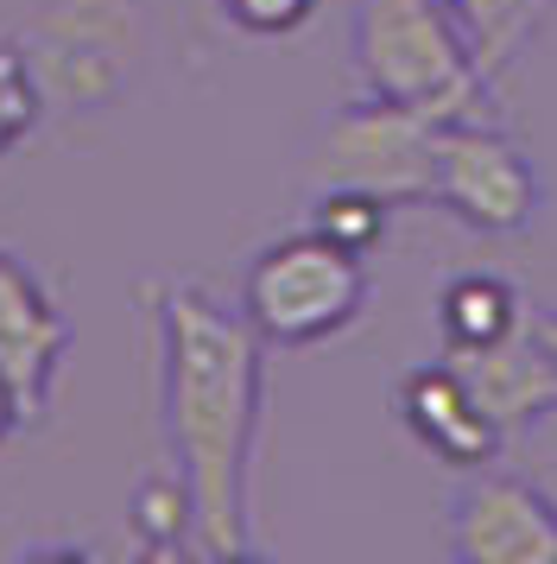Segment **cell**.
Masks as SVG:
<instances>
[{"instance_id": "2e32d148", "label": "cell", "mask_w": 557, "mask_h": 564, "mask_svg": "<svg viewBox=\"0 0 557 564\" xmlns=\"http://www.w3.org/2000/svg\"><path fill=\"white\" fill-rule=\"evenodd\" d=\"M222 20L248 39H292L317 20V0H216Z\"/></svg>"}, {"instance_id": "9c48e42d", "label": "cell", "mask_w": 557, "mask_h": 564, "mask_svg": "<svg viewBox=\"0 0 557 564\" xmlns=\"http://www.w3.org/2000/svg\"><path fill=\"white\" fill-rule=\"evenodd\" d=\"M456 361V375L476 387L481 412L494 419L501 437L532 432L545 412H557V356L545 349L538 324H520L506 330L501 343H481V349H444Z\"/></svg>"}, {"instance_id": "ac0fdd59", "label": "cell", "mask_w": 557, "mask_h": 564, "mask_svg": "<svg viewBox=\"0 0 557 564\" xmlns=\"http://www.w3.org/2000/svg\"><path fill=\"white\" fill-rule=\"evenodd\" d=\"M532 324H538V336H545V349L557 356V311H532Z\"/></svg>"}, {"instance_id": "52a82bcc", "label": "cell", "mask_w": 557, "mask_h": 564, "mask_svg": "<svg viewBox=\"0 0 557 564\" xmlns=\"http://www.w3.org/2000/svg\"><path fill=\"white\" fill-rule=\"evenodd\" d=\"M450 552L462 564H557V508L513 469H462L450 495Z\"/></svg>"}, {"instance_id": "ba28073f", "label": "cell", "mask_w": 557, "mask_h": 564, "mask_svg": "<svg viewBox=\"0 0 557 564\" xmlns=\"http://www.w3.org/2000/svg\"><path fill=\"white\" fill-rule=\"evenodd\" d=\"M70 349V317L51 299V285L25 267L13 248H0V375L20 387L25 412L39 419L51 400V381Z\"/></svg>"}, {"instance_id": "e0dca14e", "label": "cell", "mask_w": 557, "mask_h": 564, "mask_svg": "<svg viewBox=\"0 0 557 564\" xmlns=\"http://www.w3.org/2000/svg\"><path fill=\"white\" fill-rule=\"evenodd\" d=\"M25 419H32V412H25V400H20V387L7 381V375H0V444H7V437L20 432Z\"/></svg>"}, {"instance_id": "8fae6325", "label": "cell", "mask_w": 557, "mask_h": 564, "mask_svg": "<svg viewBox=\"0 0 557 564\" xmlns=\"http://www.w3.org/2000/svg\"><path fill=\"white\" fill-rule=\"evenodd\" d=\"M532 317V305L494 273H456L437 292V330L444 349H481V343H501L506 330H520Z\"/></svg>"}, {"instance_id": "3957f363", "label": "cell", "mask_w": 557, "mask_h": 564, "mask_svg": "<svg viewBox=\"0 0 557 564\" xmlns=\"http://www.w3.org/2000/svg\"><path fill=\"white\" fill-rule=\"evenodd\" d=\"M7 39L20 45L45 115H96L121 102L146 57L140 0H45Z\"/></svg>"}, {"instance_id": "7c38bea8", "label": "cell", "mask_w": 557, "mask_h": 564, "mask_svg": "<svg viewBox=\"0 0 557 564\" xmlns=\"http://www.w3.org/2000/svg\"><path fill=\"white\" fill-rule=\"evenodd\" d=\"M127 527H133V545L152 558H197V513H190V488L177 469H152L133 488Z\"/></svg>"}, {"instance_id": "8992f818", "label": "cell", "mask_w": 557, "mask_h": 564, "mask_svg": "<svg viewBox=\"0 0 557 564\" xmlns=\"http://www.w3.org/2000/svg\"><path fill=\"white\" fill-rule=\"evenodd\" d=\"M430 204L481 235H526L538 223L545 184L520 140H506L488 115H456L437 133Z\"/></svg>"}, {"instance_id": "4fadbf2b", "label": "cell", "mask_w": 557, "mask_h": 564, "mask_svg": "<svg viewBox=\"0 0 557 564\" xmlns=\"http://www.w3.org/2000/svg\"><path fill=\"white\" fill-rule=\"evenodd\" d=\"M444 7H450V20L462 26L469 57H476V70L488 83L526 52L532 26H538V13H545V0H444Z\"/></svg>"}, {"instance_id": "9a60e30c", "label": "cell", "mask_w": 557, "mask_h": 564, "mask_svg": "<svg viewBox=\"0 0 557 564\" xmlns=\"http://www.w3.org/2000/svg\"><path fill=\"white\" fill-rule=\"evenodd\" d=\"M39 115H45V102H39V83L25 70L20 45L0 39V159L13 147H25V133L39 128Z\"/></svg>"}, {"instance_id": "5b68a950", "label": "cell", "mask_w": 557, "mask_h": 564, "mask_svg": "<svg viewBox=\"0 0 557 564\" xmlns=\"http://www.w3.org/2000/svg\"><path fill=\"white\" fill-rule=\"evenodd\" d=\"M437 133H444V115H430V108L361 96L324 121L304 172L317 191H368L380 204H430Z\"/></svg>"}, {"instance_id": "277c9868", "label": "cell", "mask_w": 557, "mask_h": 564, "mask_svg": "<svg viewBox=\"0 0 557 564\" xmlns=\"http://www.w3.org/2000/svg\"><path fill=\"white\" fill-rule=\"evenodd\" d=\"M368 299H374L368 254L329 241L324 229H298L266 241L253 254L248 280H241V317L273 349H310V343L354 330Z\"/></svg>"}, {"instance_id": "30bf717a", "label": "cell", "mask_w": 557, "mask_h": 564, "mask_svg": "<svg viewBox=\"0 0 557 564\" xmlns=\"http://www.w3.org/2000/svg\"><path fill=\"white\" fill-rule=\"evenodd\" d=\"M393 406H400V425L418 444H425L437 463H450V469H481V463H494L506 437L494 432V419L481 412L476 387L456 375V361H425V368H412L393 393Z\"/></svg>"}, {"instance_id": "5bb4252c", "label": "cell", "mask_w": 557, "mask_h": 564, "mask_svg": "<svg viewBox=\"0 0 557 564\" xmlns=\"http://www.w3.org/2000/svg\"><path fill=\"white\" fill-rule=\"evenodd\" d=\"M386 209L393 204H380V197H368V191H324L310 229H324L329 241H342V248H354V254H374L380 235H386Z\"/></svg>"}, {"instance_id": "7a4b0ae2", "label": "cell", "mask_w": 557, "mask_h": 564, "mask_svg": "<svg viewBox=\"0 0 557 564\" xmlns=\"http://www.w3.org/2000/svg\"><path fill=\"white\" fill-rule=\"evenodd\" d=\"M354 77L361 96L412 102L430 115H488L494 83L476 70L469 39L444 0H361L354 7Z\"/></svg>"}, {"instance_id": "6da1fadb", "label": "cell", "mask_w": 557, "mask_h": 564, "mask_svg": "<svg viewBox=\"0 0 557 564\" xmlns=\"http://www.w3.org/2000/svg\"><path fill=\"white\" fill-rule=\"evenodd\" d=\"M159 343V425L172 469L190 488L197 558H248V476L266 406V343L241 311L216 305L203 285H146Z\"/></svg>"}]
</instances>
